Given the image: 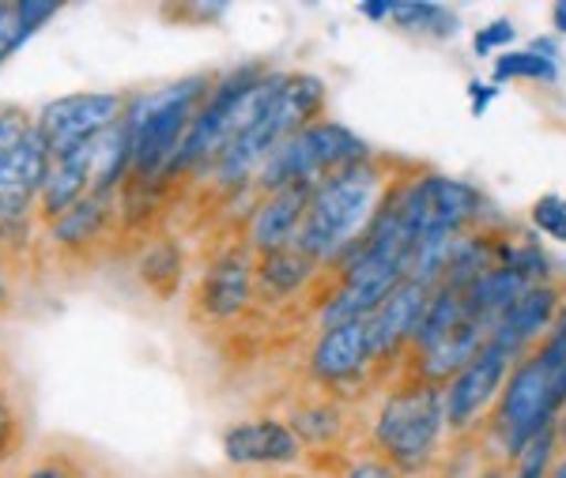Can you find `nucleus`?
Returning a JSON list of instances; mask_svg holds the SVG:
<instances>
[{
  "label": "nucleus",
  "mask_w": 566,
  "mask_h": 478,
  "mask_svg": "<svg viewBox=\"0 0 566 478\" xmlns=\"http://www.w3.org/2000/svg\"><path fill=\"white\" fill-rule=\"evenodd\" d=\"M389 200V178L378 170L374 159L352 162V167L328 173L314 189L303 219V230L295 237V249L322 264H336L352 245L363 242V234L374 226Z\"/></svg>",
  "instance_id": "nucleus-1"
},
{
  "label": "nucleus",
  "mask_w": 566,
  "mask_h": 478,
  "mask_svg": "<svg viewBox=\"0 0 566 478\" xmlns=\"http://www.w3.org/2000/svg\"><path fill=\"white\" fill-rule=\"evenodd\" d=\"M223 456L242 467L295 464L303 456V440L280 418H250L223 429Z\"/></svg>",
  "instance_id": "nucleus-16"
},
{
  "label": "nucleus",
  "mask_w": 566,
  "mask_h": 478,
  "mask_svg": "<svg viewBox=\"0 0 566 478\" xmlns=\"http://www.w3.org/2000/svg\"><path fill=\"white\" fill-rule=\"evenodd\" d=\"M325 84L310 72H295V76L283 79V87L272 95V103L261 109V117L253 121L245 132L227 147L223 155L216 159V181L223 189H242V185H253L258 170L264 167L272 151L291 140L295 132H303L314 121H322L325 114Z\"/></svg>",
  "instance_id": "nucleus-4"
},
{
  "label": "nucleus",
  "mask_w": 566,
  "mask_h": 478,
  "mask_svg": "<svg viewBox=\"0 0 566 478\" xmlns=\"http://www.w3.org/2000/svg\"><path fill=\"white\" fill-rule=\"evenodd\" d=\"M23 445V415L15 403V389L8 376H0V467L8 464Z\"/></svg>",
  "instance_id": "nucleus-25"
},
{
  "label": "nucleus",
  "mask_w": 566,
  "mask_h": 478,
  "mask_svg": "<svg viewBox=\"0 0 566 478\" xmlns=\"http://www.w3.org/2000/svg\"><path fill=\"white\" fill-rule=\"evenodd\" d=\"M129 95H109V91H84V95H65L57 103L42 106V114H34V132L42 136L45 151L65 155L72 147L95 140L106 128L125 121L129 109Z\"/></svg>",
  "instance_id": "nucleus-8"
},
{
  "label": "nucleus",
  "mask_w": 566,
  "mask_h": 478,
  "mask_svg": "<svg viewBox=\"0 0 566 478\" xmlns=\"http://www.w3.org/2000/svg\"><path fill=\"white\" fill-rule=\"evenodd\" d=\"M517 31L510 20H491L488 26H480L476 39H472V53L476 57H491V53H506L510 45H514Z\"/></svg>",
  "instance_id": "nucleus-28"
},
{
  "label": "nucleus",
  "mask_w": 566,
  "mask_h": 478,
  "mask_svg": "<svg viewBox=\"0 0 566 478\" xmlns=\"http://www.w3.org/2000/svg\"><path fill=\"white\" fill-rule=\"evenodd\" d=\"M446 434H450V426H446V395L442 384L431 381H412L386 395V403L378 407L370 426V440L378 448V456L397 475L412 478L431 467Z\"/></svg>",
  "instance_id": "nucleus-5"
},
{
  "label": "nucleus",
  "mask_w": 566,
  "mask_h": 478,
  "mask_svg": "<svg viewBox=\"0 0 566 478\" xmlns=\"http://www.w3.org/2000/svg\"><path fill=\"white\" fill-rule=\"evenodd\" d=\"M389 200H392V208H397V215L405 219L416 249L427 242H450V237L469 234V226L476 223L480 211L488 208L476 185L446 178V173H419V178H408L405 185H397L389 192Z\"/></svg>",
  "instance_id": "nucleus-7"
},
{
  "label": "nucleus",
  "mask_w": 566,
  "mask_h": 478,
  "mask_svg": "<svg viewBox=\"0 0 566 478\" xmlns=\"http://www.w3.org/2000/svg\"><path fill=\"white\" fill-rule=\"evenodd\" d=\"M140 279L159 294V298H170L178 290V279H181V249L175 242H159L144 253L140 261Z\"/></svg>",
  "instance_id": "nucleus-22"
},
{
  "label": "nucleus",
  "mask_w": 566,
  "mask_h": 478,
  "mask_svg": "<svg viewBox=\"0 0 566 478\" xmlns=\"http://www.w3.org/2000/svg\"><path fill=\"white\" fill-rule=\"evenodd\" d=\"M491 76H495V84H514V79H528V84H555V79H559V61H547L525 45V50L499 53Z\"/></svg>",
  "instance_id": "nucleus-21"
},
{
  "label": "nucleus",
  "mask_w": 566,
  "mask_h": 478,
  "mask_svg": "<svg viewBox=\"0 0 566 478\" xmlns=\"http://www.w3.org/2000/svg\"><path fill=\"white\" fill-rule=\"evenodd\" d=\"M552 332H566V301L559 306V312H555V325H552Z\"/></svg>",
  "instance_id": "nucleus-35"
},
{
  "label": "nucleus",
  "mask_w": 566,
  "mask_h": 478,
  "mask_svg": "<svg viewBox=\"0 0 566 478\" xmlns=\"http://www.w3.org/2000/svg\"><path fill=\"white\" fill-rule=\"evenodd\" d=\"M559 426L536 434L528 445L510 459V478H547L555 467V453H559Z\"/></svg>",
  "instance_id": "nucleus-23"
},
{
  "label": "nucleus",
  "mask_w": 566,
  "mask_h": 478,
  "mask_svg": "<svg viewBox=\"0 0 566 478\" xmlns=\"http://www.w3.org/2000/svg\"><path fill=\"white\" fill-rule=\"evenodd\" d=\"M31 132H34V114H27L20 106L0 109V170L8 167V159L20 151V144Z\"/></svg>",
  "instance_id": "nucleus-27"
},
{
  "label": "nucleus",
  "mask_w": 566,
  "mask_h": 478,
  "mask_svg": "<svg viewBox=\"0 0 566 478\" xmlns=\"http://www.w3.org/2000/svg\"><path fill=\"white\" fill-rule=\"evenodd\" d=\"M495 95H499V87H495V84H480V79H472V84H469V103H472V114H476V117L488 114V106L495 103Z\"/></svg>",
  "instance_id": "nucleus-31"
},
{
  "label": "nucleus",
  "mask_w": 566,
  "mask_h": 478,
  "mask_svg": "<svg viewBox=\"0 0 566 478\" xmlns=\"http://www.w3.org/2000/svg\"><path fill=\"white\" fill-rule=\"evenodd\" d=\"M392 23L408 34H427V39H453L461 31L458 12H446L442 4L431 0H405V4H392Z\"/></svg>",
  "instance_id": "nucleus-20"
},
{
  "label": "nucleus",
  "mask_w": 566,
  "mask_h": 478,
  "mask_svg": "<svg viewBox=\"0 0 566 478\" xmlns=\"http://www.w3.org/2000/svg\"><path fill=\"white\" fill-rule=\"evenodd\" d=\"M552 23H555V31L566 34V0H559V4L552 8Z\"/></svg>",
  "instance_id": "nucleus-33"
},
{
  "label": "nucleus",
  "mask_w": 566,
  "mask_h": 478,
  "mask_svg": "<svg viewBox=\"0 0 566 478\" xmlns=\"http://www.w3.org/2000/svg\"><path fill=\"white\" fill-rule=\"evenodd\" d=\"M57 15V4H39V0H23V4H0V64L12 57L34 31Z\"/></svg>",
  "instance_id": "nucleus-19"
},
{
  "label": "nucleus",
  "mask_w": 566,
  "mask_h": 478,
  "mask_svg": "<svg viewBox=\"0 0 566 478\" xmlns=\"http://www.w3.org/2000/svg\"><path fill=\"white\" fill-rule=\"evenodd\" d=\"M317 272V264L303 256L291 245V249H280V253H264L261 264H258V283L269 298H291L298 294L310 283V275Z\"/></svg>",
  "instance_id": "nucleus-18"
},
{
  "label": "nucleus",
  "mask_w": 566,
  "mask_h": 478,
  "mask_svg": "<svg viewBox=\"0 0 566 478\" xmlns=\"http://www.w3.org/2000/svg\"><path fill=\"white\" fill-rule=\"evenodd\" d=\"M559 437L566 440V411H563V415H559Z\"/></svg>",
  "instance_id": "nucleus-37"
},
{
  "label": "nucleus",
  "mask_w": 566,
  "mask_h": 478,
  "mask_svg": "<svg viewBox=\"0 0 566 478\" xmlns=\"http://www.w3.org/2000/svg\"><path fill=\"white\" fill-rule=\"evenodd\" d=\"M370 159V147L352 132L348 125H336V121H314L303 132H295L291 140H283L276 151L264 159V167L253 178V189L261 196L280 189H317L328 173L352 167V162Z\"/></svg>",
  "instance_id": "nucleus-6"
},
{
  "label": "nucleus",
  "mask_w": 566,
  "mask_h": 478,
  "mask_svg": "<svg viewBox=\"0 0 566 478\" xmlns=\"http://www.w3.org/2000/svg\"><path fill=\"white\" fill-rule=\"evenodd\" d=\"M566 411V332H547L528 354L514 362L495 403V434L506 459L544 429L559 426Z\"/></svg>",
  "instance_id": "nucleus-2"
},
{
  "label": "nucleus",
  "mask_w": 566,
  "mask_h": 478,
  "mask_svg": "<svg viewBox=\"0 0 566 478\" xmlns=\"http://www.w3.org/2000/svg\"><path fill=\"white\" fill-rule=\"evenodd\" d=\"M23 478H84L80 475V464L72 456L65 453H50V456H42L39 464H31L27 467V475Z\"/></svg>",
  "instance_id": "nucleus-29"
},
{
  "label": "nucleus",
  "mask_w": 566,
  "mask_h": 478,
  "mask_svg": "<svg viewBox=\"0 0 566 478\" xmlns=\"http://www.w3.org/2000/svg\"><path fill=\"white\" fill-rule=\"evenodd\" d=\"M109 226H114V196H87L72 211H65L61 219H53V223L45 226V234H50V242L61 245V249L84 253L95 242H103L109 234Z\"/></svg>",
  "instance_id": "nucleus-17"
},
{
  "label": "nucleus",
  "mask_w": 566,
  "mask_h": 478,
  "mask_svg": "<svg viewBox=\"0 0 566 478\" xmlns=\"http://www.w3.org/2000/svg\"><path fill=\"white\" fill-rule=\"evenodd\" d=\"M253 279H258V272H253L250 253L234 249V245L219 253L205 268V275H200V287H197V301L205 309V317L212 320L242 317L253 298Z\"/></svg>",
  "instance_id": "nucleus-14"
},
{
  "label": "nucleus",
  "mask_w": 566,
  "mask_h": 478,
  "mask_svg": "<svg viewBox=\"0 0 566 478\" xmlns=\"http://www.w3.org/2000/svg\"><path fill=\"white\" fill-rule=\"evenodd\" d=\"M528 219H533V226L552 237V242H566V196H559V192L536 196L533 208H528Z\"/></svg>",
  "instance_id": "nucleus-26"
},
{
  "label": "nucleus",
  "mask_w": 566,
  "mask_h": 478,
  "mask_svg": "<svg viewBox=\"0 0 566 478\" xmlns=\"http://www.w3.org/2000/svg\"><path fill=\"white\" fill-rule=\"evenodd\" d=\"M427 301H431V287H423V283H416V279H405L386 301H381L378 312L367 317L370 362H389V358H397L405 347L416 343Z\"/></svg>",
  "instance_id": "nucleus-10"
},
{
  "label": "nucleus",
  "mask_w": 566,
  "mask_h": 478,
  "mask_svg": "<svg viewBox=\"0 0 566 478\" xmlns=\"http://www.w3.org/2000/svg\"><path fill=\"white\" fill-rule=\"evenodd\" d=\"M291 429L298 434L303 445H328L340 434V411L333 403H317V407H303L291 418Z\"/></svg>",
  "instance_id": "nucleus-24"
},
{
  "label": "nucleus",
  "mask_w": 566,
  "mask_h": 478,
  "mask_svg": "<svg viewBox=\"0 0 566 478\" xmlns=\"http://www.w3.org/2000/svg\"><path fill=\"white\" fill-rule=\"evenodd\" d=\"M419 478H423V475H419Z\"/></svg>",
  "instance_id": "nucleus-39"
},
{
  "label": "nucleus",
  "mask_w": 566,
  "mask_h": 478,
  "mask_svg": "<svg viewBox=\"0 0 566 478\" xmlns=\"http://www.w3.org/2000/svg\"><path fill=\"white\" fill-rule=\"evenodd\" d=\"M212 76H189L133 98L125 109V128H129L133 144V170L125 185L151 189L159 181H170L189 125H193L197 109L205 106V98L212 95Z\"/></svg>",
  "instance_id": "nucleus-3"
},
{
  "label": "nucleus",
  "mask_w": 566,
  "mask_h": 478,
  "mask_svg": "<svg viewBox=\"0 0 566 478\" xmlns=\"http://www.w3.org/2000/svg\"><path fill=\"white\" fill-rule=\"evenodd\" d=\"M517 358L502 351L495 343H483V351L464 365L461 373H453L442 384L446 395V426L450 434H464L476 422L488 415V407H495L502 389H506V376L514 370Z\"/></svg>",
  "instance_id": "nucleus-9"
},
{
  "label": "nucleus",
  "mask_w": 566,
  "mask_h": 478,
  "mask_svg": "<svg viewBox=\"0 0 566 478\" xmlns=\"http://www.w3.org/2000/svg\"><path fill=\"white\" fill-rule=\"evenodd\" d=\"M310 196H314V189H306V185L280 189V192L261 196L258 208L250 211V223H245V245L261 256L291 249L295 237H298V230H303Z\"/></svg>",
  "instance_id": "nucleus-15"
},
{
  "label": "nucleus",
  "mask_w": 566,
  "mask_h": 478,
  "mask_svg": "<svg viewBox=\"0 0 566 478\" xmlns=\"http://www.w3.org/2000/svg\"><path fill=\"white\" fill-rule=\"evenodd\" d=\"M370 365L367 351V320H348V325L322 328V336L310 347V376L328 389L355 384Z\"/></svg>",
  "instance_id": "nucleus-11"
},
{
  "label": "nucleus",
  "mask_w": 566,
  "mask_h": 478,
  "mask_svg": "<svg viewBox=\"0 0 566 478\" xmlns=\"http://www.w3.org/2000/svg\"><path fill=\"white\" fill-rule=\"evenodd\" d=\"M547 478H566V456L552 467V475H547Z\"/></svg>",
  "instance_id": "nucleus-36"
},
{
  "label": "nucleus",
  "mask_w": 566,
  "mask_h": 478,
  "mask_svg": "<svg viewBox=\"0 0 566 478\" xmlns=\"http://www.w3.org/2000/svg\"><path fill=\"white\" fill-rule=\"evenodd\" d=\"M559 306H563V294L555 290L552 283H536V287H528L514 306L502 312L499 325L491 328L488 343L502 347V351H510L514 358L528 354L547 332H552Z\"/></svg>",
  "instance_id": "nucleus-12"
},
{
  "label": "nucleus",
  "mask_w": 566,
  "mask_h": 478,
  "mask_svg": "<svg viewBox=\"0 0 566 478\" xmlns=\"http://www.w3.org/2000/svg\"><path fill=\"white\" fill-rule=\"evenodd\" d=\"M476 478H510V467H488V471H480Z\"/></svg>",
  "instance_id": "nucleus-34"
},
{
  "label": "nucleus",
  "mask_w": 566,
  "mask_h": 478,
  "mask_svg": "<svg viewBox=\"0 0 566 478\" xmlns=\"http://www.w3.org/2000/svg\"><path fill=\"white\" fill-rule=\"evenodd\" d=\"M392 4H397V0H363L359 12L367 15L370 23H386L392 20Z\"/></svg>",
  "instance_id": "nucleus-32"
},
{
  "label": "nucleus",
  "mask_w": 566,
  "mask_h": 478,
  "mask_svg": "<svg viewBox=\"0 0 566 478\" xmlns=\"http://www.w3.org/2000/svg\"><path fill=\"white\" fill-rule=\"evenodd\" d=\"M344 478H400V475L392 471V467L381 456H370V459H355Z\"/></svg>",
  "instance_id": "nucleus-30"
},
{
  "label": "nucleus",
  "mask_w": 566,
  "mask_h": 478,
  "mask_svg": "<svg viewBox=\"0 0 566 478\" xmlns=\"http://www.w3.org/2000/svg\"><path fill=\"white\" fill-rule=\"evenodd\" d=\"M8 301V287H4V279H0V306Z\"/></svg>",
  "instance_id": "nucleus-38"
},
{
  "label": "nucleus",
  "mask_w": 566,
  "mask_h": 478,
  "mask_svg": "<svg viewBox=\"0 0 566 478\" xmlns=\"http://www.w3.org/2000/svg\"><path fill=\"white\" fill-rule=\"evenodd\" d=\"M98 140H103V136H95V140H87V144H80V147H72V151L53 155L50 159L45 185H42V196H39V219L45 226L95 192Z\"/></svg>",
  "instance_id": "nucleus-13"
}]
</instances>
